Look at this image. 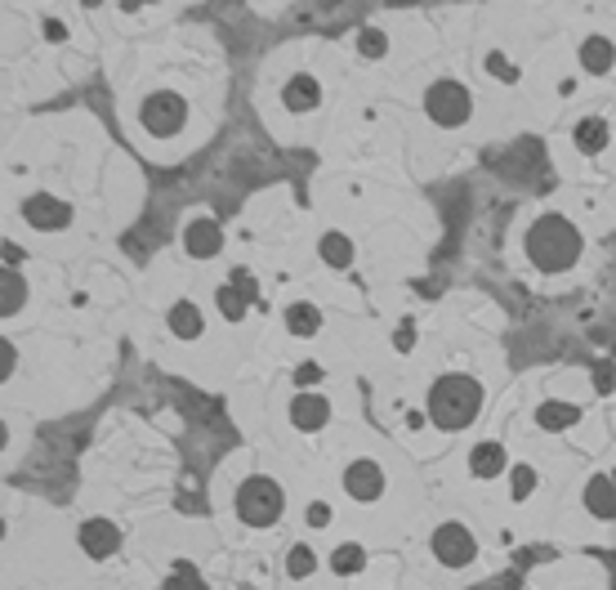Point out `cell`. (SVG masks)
<instances>
[{
  "mask_svg": "<svg viewBox=\"0 0 616 590\" xmlns=\"http://www.w3.org/2000/svg\"><path fill=\"white\" fill-rule=\"evenodd\" d=\"M527 260L545 273H563L581 260V233L563 215H541L527 233Z\"/></svg>",
  "mask_w": 616,
  "mask_h": 590,
  "instance_id": "cell-1",
  "label": "cell"
},
{
  "mask_svg": "<svg viewBox=\"0 0 616 590\" xmlns=\"http://www.w3.org/2000/svg\"><path fill=\"white\" fill-rule=\"evenodd\" d=\"M483 407V385L474 376H442L429 389V421L438 430H465Z\"/></svg>",
  "mask_w": 616,
  "mask_h": 590,
  "instance_id": "cell-2",
  "label": "cell"
},
{
  "mask_svg": "<svg viewBox=\"0 0 616 590\" xmlns=\"http://www.w3.org/2000/svg\"><path fill=\"white\" fill-rule=\"evenodd\" d=\"M237 515L250 528H268V523L282 519V488H277L273 479H246L242 492H237Z\"/></svg>",
  "mask_w": 616,
  "mask_h": 590,
  "instance_id": "cell-3",
  "label": "cell"
},
{
  "mask_svg": "<svg viewBox=\"0 0 616 590\" xmlns=\"http://www.w3.org/2000/svg\"><path fill=\"white\" fill-rule=\"evenodd\" d=\"M425 112L433 117V126H465L469 112H474V99L456 81H433L425 94Z\"/></svg>",
  "mask_w": 616,
  "mask_h": 590,
  "instance_id": "cell-4",
  "label": "cell"
},
{
  "mask_svg": "<svg viewBox=\"0 0 616 590\" xmlns=\"http://www.w3.org/2000/svg\"><path fill=\"white\" fill-rule=\"evenodd\" d=\"M139 121H143V130L148 135H179L184 130V121H188V103L179 99V94H170V90H157V94H148L143 99V108H139Z\"/></svg>",
  "mask_w": 616,
  "mask_h": 590,
  "instance_id": "cell-5",
  "label": "cell"
},
{
  "mask_svg": "<svg viewBox=\"0 0 616 590\" xmlns=\"http://www.w3.org/2000/svg\"><path fill=\"white\" fill-rule=\"evenodd\" d=\"M474 537H469L465 523H442L438 532H433V555H438V564L447 568H465L469 559H474Z\"/></svg>",
  "mask_w": 616,
  "mask_h": 590,
  "instance_id": "cell-6",
  "label": "cell"
},
{
  "mask_svg": "<svg viewBox=\"0 0 616 590\" xmlns=\"http://www.w3.org/2000/svg\"><path fill=\"white\" fill-rule=\"evenodd\" d=\"M23 220L32 228H67L72 224V206L59 202V197H50V193H36L23 202Z\"/></svg>",
  "mask_w": 616,
  "mask_h": 590,
  "instance_id": "cell-7",
  "label": "cell"
},
{
  "mask_svg": "<svg viewBox=\"0 0 616 590\" xmlns=\"http://www.w3.org/2000/svg\"><path fill=\"white\" fill-rule=\"evenodd\" d=\"M117 546H121L117 523H108V519H85V523H81V550H85L90 559L117 555Z\"/></svg>",
  "mask_w": 616,
  "mask_h": 590,
  "instance_id": "cell-8",
  "label": "cell"
},
{
  "mask_svg": "<svg viewBox=\"0 0 616 590\" xmlns=\"http://www.w3.org/2000/svg\"><path fill=\"white\" fill-rule=\"evenodd\" d=\"M344 488H349L353 501H375L384 492V470L375 461H353L344 470Z\"/></svg>",
  "mask_w": 616,
  "mask_h": 590,
  "instance_id": "cell-9",
  "label": "cell"
},
{
  "mask_svg": "<svg viewBox=\"0 0 616 590\" xmlns=\"http://www.w3.org/2000/svg\"><path fill=\"white\" fill-rule=\"evenodd\" d=\"M215 304H219V313H224L228 322H237L246 313V304H255V278H250L246 269H237L233 273V287H219Z\"/></svg>",
  "mask_w": 616,
  "mask_h": 590,
  "instance_id": "cell-10",
  "label": "cell"
},
{
  "mask_svg": "<svg viewBox=\"0 0 616 590\" xmlns=\"http://www.w3.org/2000/svg\"><path fill=\"white\" fill-rule=\"evenodd\" d=\"M184 246L192 260H210V255H219V246H224V233H219L215 220H192L184 228Z\"/></svg>",
  "mask_w": 616,
  "mask_h": 590,
  "instance_id": "cell-11",
  "label": "cell"
},
{
  "mask_svg": "<svg viewBox=\"0 0 616 590\" xmlns=\"http://www.w3.org/2000/svg\"><path fill=\"white\" fill-rule=\"evenodd\" d=\"M291 421L300 425V430H322V425L331 421V403H326L322 394H300L291 403Z\"/></svg>",
  "mask_w": 616,
  "mask_h": 590,
  "instance_id": "cell-12",
  "label": "cell"
},
{
  "mask_svg": "<svg viewBox=\"0 0 616 590\" xmlns=\"http://www.w3.org/2000/svg\"><path fill=\"white\" fill-rule=\"evenodd\" d=\"M585 506H590L594 519H612L616 515V483L612 479H590L585 483Z\"/></svg>",
  "mask_w": 616,
  "mask_h": 590,
  "instance_id": "cell-13",
  "label": "cell"
},
{
  "mask_svg": "<svg viewBox=\"0 0 616 590\" xmlns=\"http://www.w3.org/2000/svg\"><path fill=\"white\" fill-rule=\"evenodd\" d=\"M317 99H322V90H317L313 76H291V81H286V90H282V103H286L291 112L317 108Z\"/></svg>",
  "mask_w": 616,
  "mask_h": 590,
  "instance_id": "cell-14",
  "label": "cell"
},
{
  "mask_svg": "<svg viewBox=\"0 0 616 590\" xmlns=\"http://www.w3.org/2000/svg\"><path fill=\"white\" fill-rule=\"evenodd\" d=\"M469 470H474L478 479H496V474H505V447L500 443H478L474 452H469Z\"/></svg>",
  "mask_w": 616,
  "mask_h": 590,
  "instance_id": "cell-15",
  "label": "cell"
},
{
  "mask_svg": "<svg viewBox=\"0 0 616 590\" xmlns=\"http://www.w3.org/2000/svg\"><path fill=\"white\" fill-rule=\"evenodd\" d=\"M170 331H175L179 340H197L201 336V309L192 300H179L175 309H170Z\"/></svg>",
  "mask_w": 616,
  "mask_h": 590,
  "instance_id": "cell-16",
  "label": "cell"
},
{
  "mask_svg": "<svg viewBox=\"0 0 616 590\" xmlns=\"http://www.w3.org/2000/svg\"><path fill=\"white\" fill-rule=\"evenodd\" d=\"M317 251H322V260L331 264V269H349V264H353V242L344 233H326Z\"/></svg>",
  "mask_w": 616,
  "mask_h": 590,
  "instance_id": "cell-17",
  "label": "cell"
},
{
  "mask_svg": "<svg viewBox=\"0 0 616 590\" xmlns=\"http://www.w3.org/2000/svg\"><path fill=\"white\" fill-rule=\"evenodd\" d=\"M581 63H585V72H608L612 68V41L608 36H590V41L581 45Z\"/></svg>",
  "mask_w": 616,
  "mask_h": 590,
  "instance_id": "cell-18",
  "label": "cell"
},
{
  "mask_svg": "<svg viewBox=\"0 0 616 590\" xmlns=\"http://www.w3.org/2000/svg\"><path fill=\"white\" fill-rule=\"evenodd\" d=\"M536 421H541V430H567V425L581 421V412H576L572 403H545L541 412H536Z\"/></svg>",
  "mask_w": 616,
  "mask_h": 590,
  "instance_id": "cell-19",
  "label": "cell"
},
{
  "mask_svg": "<svg viewBox=\"0 0 616 590\" xmlns=\"http://www.w3.org/2000/svg\"><path fill=\"white\" fill-rule=\"evenodd\" d=\"M286 327H291L295 336H317V327H322V313H317L313 304H291V309H286Z\"/></svg>",
  "mask_w": 616,
  "mask_h": 590,
  "instance_id": "cell-20",
  "label": "cell"
},
{
  "mask_svg": "<svg viewBox=\"0 0 616 590\" xmlns=\"http://www.w3.org/2000/svg\"><path fill=\"white\" fill-rule=\"evenodd\" d=\"M331 568H335V573H340V577L362 573V568H367V550H362L358 541H349V546H340V550H335V555H331Z\"/></svg>",
  "mask_w": 616,
  "mask_h": 590,
  "instance_id": "cell-21",
  "label": "cell"
},
{
  "mask_svg": "<svg viewBox=\"0 0 616 590\" xmlns=\"http://www.w3.org/2000/svg\"><path fill=\"white\" fill-rule=\"evenodd\" d=\"M576 148L581 152H603L608 148V126H603V121H581V126H576Z\"/></svg>",
  "mask_w": 616,
  "mask_h": 590,
  "instance_id": "cell-22",
  "label": "cell"
},
{
  "mask_svg": "<svg viewBox=\"0 0 616 590\" xmlns=\"http://www.w3.org/2000/svg\"><path fill=\"white\" fill-rule=\"evenodd\" d=\"M23 300H27V282H23V273H18V269H5V304H0V309H5V318H9V313L23 309Z\"/></svg>",
  "mask_w": 616,
  "mask_h": 590,
  "instance_id": "cell-23",
  "label": "cell"
},
{
  "mask_svg": "<svg viewBox=\"0 0 616 590\" xmlns=\"http://www.w3.org/2000/svg\"><path fill=\"white\" fill-rule=\"evenodd\" d=\"M317 568V559H313V550L308 546H291V555H286V573L300 582V577H308Z\"/></svg>",
  "mask_w": 616,
  "mask_h": 590,
  "instance_id": "cell-24",
  "label": "cell"
},
{
  "mask_svg": "<svg viewBox=\"0 0 616 590\" xmlns=\"http://www.w3.org/2000/svg\"><path fill=\"white\" fill-rule=\"evenodd\" d=\"M161 590H206V582L197 577V568L192 564H175V573H170V582Z\"/></svg>",
  "mask_w": 616,
  "mask_h": 590,
  "instance_id": "cell-25",
  "label": "cell"
},
{
  "mask_svg": "<svg viewBox=\"0 0 616 590\" xmlns=\"http://www.w3.org/2000/svg\"><path fill=\"white\" fill-rule=\"evenodd\" d=\"M532 488H536V470L532 465H514V474H509V492H514V501L532 497Z\"/></svg>",
  "mask_w": 616,
  "mask_h": 590,
  "instance_id": "cell-26",
  "label": "cell"
},
{
  "mask_svg": "<svg viewBox=\"0 0 616 590\" xmlns=\"http://www.w3.org/2000/svg\"><path fill=\"white\" fill-rule=\"evenodd\" d=\"M358 50L367 54V59H380V54L389 50V41H384V32H375V27H362V32H358Z\"/></svg>",
  "mask_w": 616,
  "mask_h": 590,
  "instance_id": "cell-27",
  "label": "cell"
},
{
  "mask_svg": "<svg viewBox=\"0 0 616 590\" xmlns=\"http://www.w3.org/2000/svg\"><path fill=\"white\" fill-rule=\"evenodd\" d=\"M594 385H599V394H612V389H616L612 363H599V367H594Z\"/></svg>",
  "mask_w": 616,
  "mask_h": 590,
  "instance_id": "cell-28",
  "label": "cell"
},
{
  "mask_svg": "<svg viewBox=\"0 0 616 590\" xmlns=\"http://www.w3.org/2000/svg\"><path fill=\"white\" fill-rule=\"evenodd\" d=\"M411 345H416V327H411V322H402V327L393 331V349H402V354H407Z\"/></svg>",
  "mask_w": 616,
  "mask_h": 590,
  "instance_id": "cell-29",
  "label": "cell"
},
{
  "mask_svg": "<svg viewBox=\"0 0 616 590\" xmlns=\"http://www.w3.org/2000/svg\"><path fill=\"white\" fill-rule=\"evenodd\" d=\"M308 523H313V528H326V523H331V506H326V501H313V506H308Z\"/></svg>",
  "mask_w": 616,
  "mask_h": 590,
  "instance_id": "cell-30",
  "label": "cell"
},
{
  "mask_svg": "<svg viewBox=\"0 0 616 590\" xmlns=\"http://www.w3.org/2000/svg\"><path fill=\"white\" fill-rule=\"evenodd\" d=\"M317 380H322V367H317V363L295 367V385H317Z\"/></svg>",
  "mask_w": 616,
  "mask_h": 590,
  "instance_id": "cell-31",
  "label": "cell"
},
{
  "mask_svg": "<svg viewBox=\"0 0 616 590\" xmlns=\"http://www.w3.org/2000/svg\"><path fill=\"white\" fill-rule=\"evenodd\" d=\"M487 68H492V72L500 76V81H518V68H509V63L500 59V54H492V59H487Z\"/></svg>",
  "mask_w": 616,
  "mask_h": 590,
  "instance_id": "cell-32",
  "label": "cell"
},
{
  "mask_svg": "<svg viewBox=\"0 0 616 590\" xmlns=\"http://www.w3.org/2000/svg\"><path fill=\"white\" fill-rule=\"evenodd\" d=\"M45 36H50V41H63L67 27H63V23H45Z\"/></svg>",
  "mask_w": 616,
  "mask_h": 590,
  "instance_id": "cell-33",
  "label": "cell"
},
{
  "mask_svg": "<svg viewBox=\"0 0 616 590\" xmlns=\"http://www.w3.org/2000/svg\"><path fill=\"white\" fill-rule=\"evenodd\" d=\"M612 483H616V470H612Z\"/></svg>",
  "mask_w": 616,
  "mask_h": 590,
  "instance_id": "cell-34",
  "label": "cell"
}]
</instances>
